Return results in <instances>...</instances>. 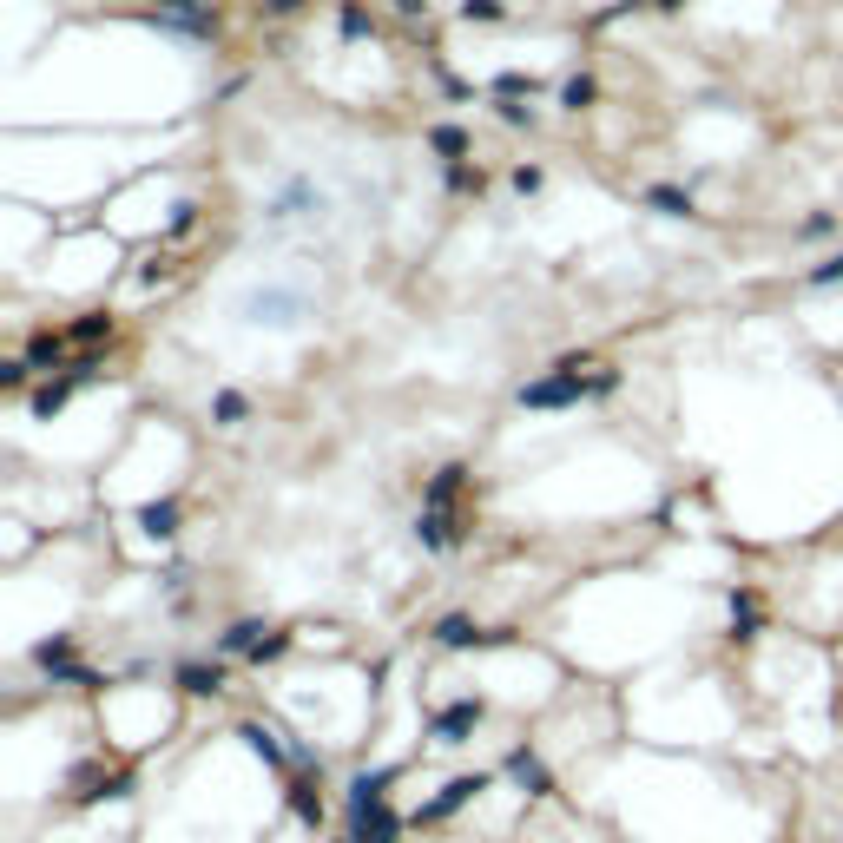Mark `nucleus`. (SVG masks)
I'll return each instance as SVG.
<instances>
[{
	"label": "nucleus",
	"mask_w": 843,
	"mask_h": 843,
	"mask_svg": "<svg viewBox=\"0 0 843 843\" xmlns=\"http://www.w3.org/2000/svg\"><path fill=\"white\" fill-rule=\"evenodd\" d=\"M593 356H560L547 376H534V382H521L514 389V402L521 409H580V402L593 396Z\"/></svg>",
	"instance_id": "f257e3e1"
},
{
	"label": "nucleus",
	"mask_w": 843,
	"mask_h": 843,
	"mask_svg": "<svg viewBox=\"0 0 843 843\" xmlns=\"http://www.w3.org/2000/svg\"><path fill=\"white\" fill-rule=\"evenodd\" d=\"M152 20L178 40H218L224 33V14L218 0H152Z\"/></svg>",
	"instance_id": "f03ea898"
},
{
	"label": "nucleus",
	"mask_w": 843,
	"mask_h": 843,
	"mask_svg": "<svg viewBox=\"0 0 843 843\" xmlns=\"http://www.w3.org/2000/svg\"><path fill=\"white\" fill-rule=\"evenodd\" d=\"M218 653H238V659H277V653H290V633H271L264 620H238V626H224L218 633Z\"/></svg>",
	"instance_id": "7ed1b4c3"
},
{
	"label": "nucleus",
	"mask_w": 843,
	"mask_h": 843,
	"mask_svg": "<svg viewBox=\"0 0 843 843\" xmlns=\"http://www.w3.org/2000/svg\"><path fill=\"white\" fill-rule=\"evenodd\" d=\"M435 646H448V653H475V646H514V633H488V626H475L468 613H448V620L435 626Z\"/></svg>",
	"instance_id": "20e7f679"
},
{
	"label": "nucleus",
	"mask_w": 843,
	"mask_h": 843,
	"mask_svg": "<svg viewBox=\"0 0 843 843\" xmlns=\"http://www.w3.org/2000/svg\"><path fill=\"white\" fill-rule=\"evenodd\" d=\"M422 139H429V152H435L442 165H462L468 152H475V132H468V126H455V119H435V126L422 132Z\"/></svg>",
	"instance_id": "39448f33"
},
{
	"label": "nucleus",
	"mask_w": 843,
	"mask_h": 843,
	"mask_svg": "<svg viewBox=\"0 0 843 843\" xmlns=\"http://www.w3.org/2000/svg\"><path fill=\"white\" fill-rule=\"evenodd\" d=\"M481 712H488L481 699H455V705H442V712H435V738H442V745H462V738L481 725Z\"/></svg>",
	"instance_id": "423d86ee"
},
{
	"label": "nucleus",
	"mask_w": 843,
	"mask_h": 843,
	"mask_svg": "<svg viewBox=\"0 0 843 843\" xmlns=\"http://www.w3.org/2000/svg\"><path fill=\"white\" fill-rule=\"evenodd\" d=\"M415 541L429 547V554H448V547L462 541V534H455V508H422L415 514Z\"/></svg>",
	"instance_id": "0eeeda50"
},
{
	"label": "nucleus",
	"mask_w": 843,
	"mask_h": 843,
	"mask_svg": "<svg viewBox=\"0 0 843 843\" xmlns=\"http://www.w3.org/2000/svg\"><path fill=\"white\" fill-rule=\"evenodd\" d=\"M80 369H66V376H47L40 382V389H33V415H40V422H47V415H60L66 402H73V389H80Z\"/></svg>",
	"instance_id": "6e6552de"
},
{
	"label": "nucleus",
	"mask_w": 843,
	"mask_h": 843,
	"mask_svg": "<svg viewBox=\"0 0 843 843\" xmlns=\"http://www.w3.org/2000/svg\"><path fill=\"white\" fill-rule=\"evenodd\" d=\"M508 778L521 784L527 797H547V791H554V778H547V764L534 758V751H527V745H521V751H508Z\"/></svg>",
	"instance_id": "1a4fd4ad"
},
{
	"label": "nucleus",
	"mask_w": 843,
	"mask_h": 843,
	"mask_svg": "<svg viewBox=\"0 0 843 843\" xmlns=\"http://www.w3.org/2000/svg\"><path fill=\"white\" fill-rule=\"evenodd\" d=\"M27 369H66V330H33L27 336Z\"/></svg>",
	"instance_id": "9d476101"
},
{
	"label": "nucleus",
	"mask_w": 843,
	"mask_h": 843,
	"mask_svg": "<svg viewBox=\"0 0 843 843\" xmlns=\"http://www.w3.org/2000/svg\"><path fill=\"white\" fill-rule=\"evenodd\" d=\"M112 310H80V317L66 323V343H80V350H93V343H112Z\"/></svg>",
	"instance_id": "9b49d317"
},
{
	"label": "nucleus",
	"mask_w": 843,
	"mask_h": 843,
	"mask_svg": "<svg viewBox=\"0 0 843 843\" xmlns=\"http://www.w3.org/2000/svg\"><path fill=\"white\" fill-rule=\"evenodd\" d=\"M244 310H251L257 323H290L303 310V297H290V290H257L251 303H244Z\"/></svg>",
	"instance_id": "f8f14e48"
},
{
	"label": "nucleus",
	"mask_w": 843,
	"mask_h": 843,
	"mask_svg": "<svg viewBox=\"0 0 843 843\" xmlns=\"http://www.w3.org/2000/svg\"><path fill=\"white\" fill-rule=\"evenodd\" d=\"M336 33H343V40H376V14H369L363 0H336Z\"/></svg>",
	"instance_id": "ddd939ff"
},
{
	"label": "nucleus",
	"mask_w": 843,
	"mask_h": 843,
	"mask_svg": "<svg viewBox=\"0 0 843 843\" xmlns=\"http://www.w3.org/2000/svg\"><path fill=\"white\" fill-rule=\"evenodd\" d=\"M310 211H323V191L297 178V185H284V198L271 205V218H310Z\"/></svg>",
	"instance_id": "4468645a"
},
{
	"label": "nucleus",
	"mask_w": 843,
	"mask_h": 843,
	"mask_svg": "<svg viewBox=\"0 0 843 843\" xmlns=\"http://www.w3.org/2000/svg\"><path fill=\"white\" fill-rule=\"evenodd\" d=\"M462 481H468V468H462V462H448V468H435V481H429V494H422V508H455V494H462Z\"/></svg>",
	"instance_id": "2eb2a0df"
},
{
	"label": "nucleus",
	"mask_w": 843,
	"mask_h": 843,
	"mask_svg": "<svg viewBox=\"0 0 843 843\" xmlns=\"http://www.w3.org/2000/svg\"><path fill=\"white\" fill-rule=\"evenodd\" d=\"M646 205H653L659 218H692V211H699L685 185H646Z\"/></svg>",
	"instance_id": "dca6fc26"
},
{
	"label": "nucleus",
	"mask_w": 843,
	"mask_h": 843,
	"mask_svg": "<svg viewBox=\"0 0 843 843\" xmlns=\"http://www.w3.org/2000/svg\"><path fill=\"white\" fill-rule=\"evenodd\" d=\"M475 791H488V778H481V771H475V778H455V784H448V791L435 797V804H429V811H422V817H429V824H435V817L462 811V804H468V797H475Z\"/></svg>",
	"instance_id": "f3484780"
},
{
	"label": "nucleus",
	"mask_w": 843,
	"mask_h": 843,
	"mask_svg": "<svg viewBox=\"0 0 843 843\" xmlns=\"http://www.w3.org/2000/svg\"><path fill=\"white\" fill-rule=\"evenodd\" d=\"M139 527L152 534V541H172V534H178V501H145V508H139Z\"/></svg>",
	"instance_id": "a211bd4d"
},
{
	"label": "nucleus",
	"mask_w": 843,
	"mask_h": 843,
	"mask_svg": "<svg viewBox=\"0 0 843 843\" xmlns=\"http://www.w3.org/2000/svg\"><path fill=\"white\" fill-rule=\"evenodd\" d=\"M508 14H514L508 0H462V7H455V20H462V27H501Z\"/></svg>",
	"instance_id": "6ab92c4d"
},
{
	"label": "nucleus",
	"mask_w": 843,
	"mask_h": 843,
	"mask_svg": "<svg viewBox=\"0 0 843 843\" xmlns=\"http://www.w3.org/2000/svg\"><path fill=\"white\" fill-rule=\"evenodd\" d=\"M593 99H600V80H593V73H567V80H560V106L567 112H587Z\"/></svg>",
	"instance_id": "aec40b11"
},
{
	"label": "nucleus",
	"mask_w": 843,
	"mask_h": 843,
	"mask_svg": "<svg viewBox=\"0 0 843 843\" xmlns=\"http://www.w3.org/2000/svg\"><path fill=\"white\" fill-rule=\"evenodd\" d=\"M442 185L448 191H462V198H481V191H488V172H481V165H442Z\"/></svg>",
	"instance_id": "412c9836"
},
{
	"label": "nucleus",
	"mask_w": 843,
	"mask_h": 843,
	"mask_svg": "<svg viewBox=\"0 0 843 843\" xmlns=\"http://www.w3.org/2000/svg\"><path fill=\"white\" fill-rule=\"evenodd\" d=\"M178 685L191 699H211V692H224V672L218 666H178Z\"/></svg>",
	"instance_id": "4be33fe9"
},
{
	"label": "nucleus",
	"mask_w": 843,
	"mask_h": 843,
	"mask_svg": "<svg viewBox=\"0 0 843 843\" xmlns=\"http://www.w3.org/2000/svg\"><path fill=\"white\" fill-rule=\"evenodd\" d=\"M494 119H501L508 132H534V126H541V112L521 106V99H494Z\"/></svg>",
	"instance_id": "5701e85b"
},
{
	"label": "nucleus",
	"mask_w": 843,
	"mask_h": 843,
	"mask_svg": "<svg viewBox=\"0 0 843 843\" xmlns=\"http://www.w3.org/2000/svg\"><path fill=\"white\" fill-rule=\"evenodd\" d=\"M837 231H843V211H811V218L797 224V238H804V244H824V238H837Z\"/></svg>",
	"instance_id": "b1692460"
},
{
	"label": "nucleus",
	"mask_w": 843,
	"mask_h": 843,
	"mask_svg": "<svg viewBox=\"0 0 843 843\" xmlns=\"http://www.w3.org/2000/svg\"><path fill=\"white\" fill-rule=\"evenodd\" d=\"M541 93V80H534V73H501V80L488 86V99H534Z\"/></svg>",
	"instance_id": "393cba45"
},
{
	"label": "nucleus",
	"mask_w": 843,
	"mask_h": 843,
	"mask_svg": "<svg viewBox=\"0 0 843 843\" xmlns=\"http://www.w3.org/2000/svg\"><path fill=\"white\" fill-rule=\"evenodd\" d=\"M244 415H251V402H244L238 389H218V396H211V422H224V429H231V422H244Z\"/></svg>",
	"instance_id": "a878e982"
},
{
	"label": "nucleus",
	"mask_w": 843,
	"mask_h": 843,
	"mask_svg": "<svg viewBox=\"0 0 843 843\" xmlns=\"http://www.w3.org/2000/svg\"><path fill=\"white\" fill-rule=\"evenodd\" d=\"M244 745H251V751H257V758H264V764H284V745H277V738L264 732V725H244Z\"/></svg>",
	"instance_id": "bb28decb"
},
{
	"label": "nucleus",
	"mask_w": 843,
	"mask_h": 843,
	"mask_svg": "<svg viewBox=\"0 0 843 843\" xmlns=\"http://www.w3.org/2000/svg\"><path fill=\"white\" fill-rule=\"evenodd\" d=\"M804 284H811V290L843 284V251H837V257H824V264H811V271H804Z\"/></svg>",
	"instance_id": "cd10ccee"
},
{
	"label": "nucleus",
	"mask_w": 843,
	"mask_h": 843,
	"mask_svg": "<svg viewBox=\"0 0 843 843\" xmlns=\"http://www.w3.org/2000/svg\"><path fill=\"white\" fill-rule=\"evenodd\" d=\"M290 804H297V817H310V824L323 817V797H317V784H290Z\"/></svg>",
	"instance_id": "c85d7f7f"
},
{
	"label": "nucleus",
	"mask_w": 843,
	"mask_h": 843,
	"mask_svg": "<svg viewBox=\"0 0 843 843\" xmlns=\"http://www.w3.org/2000/svg\"><path fill=\"white\" fill-rule=\"evenodd\" d=\"M508 185L521 191V198H534V191L547 185V172H541V165H514V172H508Z\"/></svg>",
	"instance_id": "c756f323"
},
{
	"label": "nucleus",
	"mask_w": 843,
	"mask_h": 843,
	"mask_svg": "<svg viewBox=\"0 0 843 843\" xmlns=\"http://www.w3.org/2000/svg\"><path fill=\"white\" fill-rule=\"evenodd\" d=\"M27 356H7V363H0V389H7V396H14V389H27Z\"/></svg>",
	"instance_id": "7c9ffc66"
},
{
	"label": "nucleus",
	"mask_w": 843,
	"mask_h": 843,
	"mask_svg": "<svg viewBox=\"0 0 843 843\" xmlns=\"http://www.w3.org/2000/svg\"><path fill=\"white\" fill-rule=\"evenodd\" d=\"M303 7H310V0H257V14H264V20H297Z\"/></svg>",
	"instance_id": "2f4dec72"
},
{
	"label": "nucleus",
	"mask_w": 843,
	"mask_h": 843,
	"mask_svg": "<svg viewBox=\"0 0 843 843\" xmlns=\"http://www.w3.org/2000/svg\"><path fill=\"white\" fill-rule=\"evenodd\" d=\"M732 620L745 626V633H751V626H758V600H751V593H732Z\"/></svg>",
	"instance_id": "473e14b6"
},
{
	"label": "nucleus",
	"mask_w": 843,
	"mask_h": 843,
	"mask_svg": "<svg viewBox=\"0 0 843 843\" xmlns=\"http://www.w3.org/2000/svg\"><path fill=\"white\" fill-rule=\"evenodd\" d=\"M620 389V369H593V396H613Z\"/></svg>",
	"instance_id": "72a5a7b5"
},
{
	"label": "nucleus",
	"mask_w": 843,
	"mask_h": 843,
	"mask_svg": "<svg viewBox=\"0 0 843 843\" xmlns=\"http://www.w3.org/2000/svg\"><path fill=\"white\" fill-rule=\"evenodd\" d=\"M396 14H409V20H422V14H429V0H396Z\"/></svg>",
	"instance_id": "f704fd0d"
},
{
	"label": "nucleus",
	"mask_w": 843,
	"mask_h": 843,
	"mask_svg": "<svg viewBox=\"0 0 843 843\" xmlns=\"http://www.w3.org/2000/svg\"><path fill=\"white\" fill-rule=\"evenodd\" d=\"M692 0H653V14H685Z\"/></svg>",
	"instance_id": "c9c22d12"
},
{
	"label": "nucleus",
	"mask_w": 843,
	"mask_h": 843,
	"mask_svg": "<svg viewBox=\"0 0 843 843\" xmlns=\"http://www.w3.org/2000/svg\"><path fill=\"white\" fill-rule=\"evenodd\" d=\"M343 843H356V837H343Z\"/></svg>",
	"instance_id": "e433bc0d"
}]
</instances>
